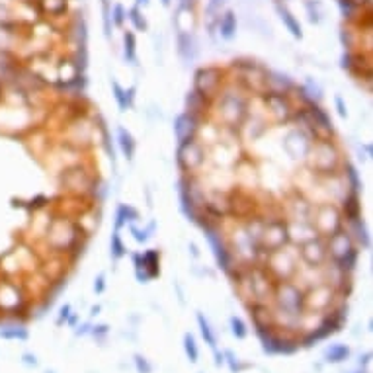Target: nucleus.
Returning <instances> with one entry per match:
<instances>
[{
	"mask_svg": "<svg viewBox=\"0 0 373 373\" xmlns=\"http://www.w3.org/2000/svg\"><path fill=\"white\" fill-rule=\"evenodd\" d=\"M131 233H133V238H135L137 242H147V238H149L147 231H141V229H137V227H133V225H131Z\"/></svg>",
	"mask_w": 373,
	"mask_h": 373,
	"instance_id": "79ce46f5",
	"label": "nucleus"
},
{
	"mask_svg": "<svg viewBox=\"0 0 373 373\" xmlns=\"http://www.w3.org/2000/svg\"><path fill=\"white\" fill-rule=\"evenodd\" d=\"M190 250H192L194 258H198V256H200V252H198V246H196V244H190Z\"/></svg>",
	"mask_w": 373,
	"mask_h": 373,
	"instance_id": "8fccbe9b",
	"label": "nucleus"
},
{
	"mask_svg": "<svg viewBox=\"0 0 373 373\" xmlns=\"http://www.w3.org/2000/svg\"><path fill=\"white\" fill-rule=\"evenodd\" d=\"M219 34L225 41H231L237 35V16L233 10H227L223 16H219Z\"/></svg>",
	"mask_w": 373,
	"mask_h": 373,
	"instance_id": "393cba45",
	"label": "nucleus"
},
{
	"mask_svg": "<svg viewBox=\"0 0 373 373\" xmlns=\"http://www.w3.org/2000/svg\"><path fill=\"white\" fill-rule=\"evenodd\" d=\"M109 20H111L117 28H121V26L125 24V20H127V12H125V8H123L121 4H115V6L109 10Z\"/></svg>",
	"mask_w": 373,
	"mask_h": 373,
	"instance_id": "f704fd0d",
	"label": "nucleus"
},
{
	"mask_svg": "<svg viewBox=\"0 0 373 373\" xmlns=\"http://www.w3.org/2000/svg\"><path fill=\"white\" fill-rule=\"evenodd\" d=\"M198 324H200V330H202V336L205 338V342L211 346V350L215 352V358H217V366L219 364H223V356L221 354H217V340H215L213 332H211V326H209V322L203 319V315L202 313H198Z\"/></svg>",
	"mask_w": 373,
	"mask_h": 373,
	"instance_id": "c85d7f7f",
	"label": "nucleus"
},
{
	"mask_svg": "<svg viewBox=\"0 0 373 373\" xmlns=\"http://www.w3.org/2000/svg\"><path fill=\"white\" fill-rule=\"evenodd\" d=\"M180 194H182V202H184V211H198V209L205 207L207 194L194 174H186L180 180Z\"/></svg>",
	"mask_w": 373,
	"mask_h": 373,
	"instance_id": "4468645a",
	"label": "nucleus"
},
{
	"mask_svg": "<svg viewBox=\"0 0 373 373\" xmlns=\"http://www.w3.org/2000/svg\"><path fill=\"white\" fill-rule=\"evenodd\" d=\"M277 12H279V18H281V22L285 24V28L291 32V35H293L295 39H301V37H303V32H301V26H299L297 18H295L285 6H281V4H277Z\"/></svg>",
	"mask_w": 373,
	"mask_h": 373,
	"instance_id": "bb28decb",
	"label": "nucleus"
},
{
	"mask_svg": "<svg viewBox=\"0 0 373 373\" xmlns=\"http://www.w3.org/2000/svg\"><path fill=\"white\" fill-rule=\"evenodd\" d=\"M213 107L217 109L219 115V123H223V127L237 131V135L240 133L248 113H250V102L244 90H240L238 86L231 84H223L221 92L217 94V98L213 100Z\"/></svg>",
	"mask_w": 373,
	"mask_h": 373,
	"instance_id": "f257e3e1",
	"label": "nucleus"
},
{
	"mask_svg": "<svg viewBox=\"0 0 373 373\" xmlns=\"http://www.w3.org/2000/svg\"><path fill=\"white\" fill-rule=\"evenodd\" d=\"M160 273V254L157 250H147L143 254V266L135 270V275L139 281H149L159 277Z\"/></svg>",
	"mask_w": 373,
	"mask_h": 373,
	"instance_id": "aec40b11",
	"label": "nucleus"
},
{
	"mask_svg": "<svg viewBox=\"0 0 373 373\" xmlns=\"http://www.w3.org/2000/svg\"><path fill=\"white\" fill-rule=\"evenodd\" d=\"M45 244L49 248V252L59 254V256H67L72 248L84 244V240L90 237L78 221L70 219V217H63V215H55L47 225L45 231Z\"/></svg>",
	"mask_w": 373,
	"mask_h": 373,
	"instance_id": "f03ea898",
	"label": "nucleus"
},
{
	"mask_svg": "<svg viewBox=\"0 0 373 373\" xmlns=\"http://www.w3.org/2000/svg\"><path fill=\"white\" fill-rule=\"evenodd\" d=\"M178 53L184 61L194 57V39L188 32H180L178 34Z\"/></svg>",
	"mask_w": 373,
	"mask_h": 373,
	"instance_id": "c756f323",
	"label": "nucleus"
},
{
	"mask_svg": "<svg viewBox=\"0 0 373 373\" xmlns=\"http://www.w3.org/2000/svg\"><path fill=\"white\" fill-rule=\"evenodd\" d=\"M315 237H319V233L311 221H289V242L291 244L299 246Z\"/></svg>",
	"mask_w": 373,
	"mask_h": 373,
	"instance_id": "6ab92c4d",
	"label": "nucleus"
},
{
	"mask_svg": "<svg viewBox=\"0 0 373 373\" xmlns=\"http://www.w3.org/2000/svg\"><path fill=\"white\" fill-rule=\"evenodd\" d=\"M231 328H233V334H235L237 338H246V334H248L246 324H244L240 319H237V317L231 319Z\"/></svg>",
	"mask_w": 373,
	"mask_h": 373,
	"instance_id": "58836bf2",
	"label": "nucleus"
},
{
	"mask_svg": "<svg viewBox=\"0 0 373 373\" xmlns=\"http://www.w3.org/2000/svg\"><path fill=\"white\" fill-rule=\"evenodd\" d=\"M127 18H129V22L133 24V28L135 30H139V32H147V20H145V16L141 14V8H139V4L137 6H133L129 12H127Z\"/></svg>",
	"mask_w": 373,
	"mask_h": 373,
	"instance_id": "473e14b6",
	"label": "nucleus"
},
{
	"mask_svg": "<svg viewBox=\"0 0 373 373\" xmlns=\"http://www.w3.org/2000/svg\"><path fill=\"white\" fill-rule=\"evenodd\" d=\"M107 328H109L107 324H100V326H96V328H94V334H106Z\"/></svg>",
	"mask_w": 373,
	"mask_h": 373,
	"instance_id": "09e8293b",
	"label": "nucleus"
},
{
	"mask_svg": "<svg viewBox=\"0 0 373 373\" xmlns=\"http://www.w3.org/2000/svg\"><path fill=\"white\" fill-rule=\"evenodd\" d=\"M273 303L281 315H285L291 320H301V317L307 313V299L305 289L295 285L293 281H277L273 287Z\"/></svg>",
	"mask_w": 373,
	"mask_h": 373,
	"instance_id": "20e7f679",
	"label": "nucleus"
},
{
	"mask_svg": "<svg viewBox=\"0 0 373 373\" xmlns=\"http://www.w3.org/2000/svg\"><path fill=\"white\" fill-rule=\"evenodd\" d=\"M39 12L49 18H61L68 12V0H37Z\"/></svg>",
	"mask_w": 373,
	"mask_h": 373,
	"instance_id": "b1692460",
	"label": "nucleus"
},
{
	"mask_svg": "<svg viewBox=\"0 0 373 373\" xmlns=\"http://www.w3.org/2000/svg\"><path fill=\"white\" fill-rule=\"evenodd\" d=\"M227 207H229V217H235V221L238 223L256 215V209H258L252 194L240 188H233L231 192H227Z\"/></svg>",
	"mask_w": 373,
	"mask_h": 373,
	"instance_id": "ddd939ff",
	"label": "nucleus"
},
{
	"mask_svg": "<svg viewBox=\"0 0 373 373\" xmlns=\"http://www.w3.org/2000/svg\"><path fill=\"white\" fill-rule=\"evenodd\" d=\"M225 2H227V0H209L207 6H205V14H207L209 18H215V20H217V18L221 16V8L225 6Z\"/></svg>",
	"mask_w": 373,
	"mask_h": 373,
	"instance_id": "4c0bfd02",
	"label": "nucleus"
},
{
	"mask_svg": "<svg viewBox=\"0 0 373 373\" xmlns=\"http://www.w3.org/2000/svg\"><path fill=\"white\" fill-rule=\"evenodd\" d=\"M211 109H213V102L211 100H207L205 96H202L194 88L188 92V96H186V111L188 113H194V115H200V117H207V113Z\"/></svg>",
	"mask_w": 373,
	"mask_h": 373,
	"instance_id": "412c9836",
	"label": "nucleus"
},
{
	"mask_svg": "<svg viewBox=\"0 0 373 373\" xmlns=\"http://www.w3.org/2000/svg\"><path fill=\"white\" fill-rule=\"evenodd\" d=\"M205 157H207V151H205L200 137L186 141V143H178L176 160H178V166L186 174H194L198 168H202L203 162H205Z\"/></svg>",
	"mask_w": 373,
	"mask_h": 373,
	"instance_id": "f8f14e48",
	"label": "nucleus"
},
{
	"mask_svg": "<svg viewBox=\"0 0 373 373\" xmlns=\"http://www.w3.org/2000/svg\"><path fill=\"white\" fill-rule=\"evenodd\" d=\"M24 360H26V364H34V366L37 364V362H35V358H32V356H28V354L24 356Z\"/></svg>",
	"mask_w": 373,
	"mask_h": 373,
	"instance_id": "3c124183",
	"label": "nucleus"
},
{
	"mask_svg": "<svg viewBox=\"0 0 373 373\" xmlns=\"http://www.w3.org/2000/svg\"><path fill=\"white\" fill-rule=\"evenodd\" d=\"M203 119L205 117H200V115H194L188 111L180 113L174 121V133H176L178 143H186V141L200 137V127L203 125Z\"/></svg>",
	"mask_w": 373,
	"mask_h": 373,
	"instance_id": "f3484780",
	"label": "nucleus"
},
{
	"mask_svg": "<svg viewBox=\"0 0 373 373\" xmlns=\"http://www.w3.org/2000/svg\"><path fill=\"white\" fill-rule=\"evenodd\" d=\"M162 4H166V6H168V4H170V0H162Z\"/></svg>",
	"mask_w": 373,
	"mask_h": 373,
	"instance_id": "864d4df0",
	"label": "nucleus"
},
{
	"mask_svg": "<svg viewBox=\"0 0 373 373\" xmlns=\"http://www.w3.org/2000/svg\"><path fill=\"white\" fill-rule=\"evenodd\" d=\"M111 90H113V98H115V102L119 106V111H127L131 107L129 100H127V90L117 80H111Z\"/></svg>",
	"mask_w": 373,
	"mask_h": 373,
	"instance_id": "7c9ffc66",
	"label": "nucleus"
},
{
	"mask_svg": "<svg viewBox=\"0 0 373 373\" xmlns=\"http://www.w3.org/2000/svg\"><path fill=\"white\" fill-rule=\"evenodd\" d=\"M223 84H225V72H223V68H219L215 65L200 67L194 72V90L200 92L202 96H205L211 102L221 92Z\"/></svg>",
	"mask_w": 373,
	"mask_h": 373,
	"instance_id": "1a4fd4ad",
	"label": "nucleus"
},
{
	"mask_svg": "<svg viewBox=\"0 0 373 373\" xmlns=\"http://www.w3.org/2000/svg\"><path fill=\"white\" fill-rule=\"evenodd\" d=\"M260 102L268 113L271 115L273 121L277 123H289L293 111H295V102L287 92H277V90H266L260 94Z\"/></svg>",
	"mask_w": 373,
	"mask_h": 373,
	"instance_id": "9d476101",
	"label": "nucleus"
},
{
	"mask_svg": "<svg viewBox=\"0 0 373 373\" xmlns=\"http://www.w3.org/2000/svg\"><path fill=\"white\" fill-rule=\"evenodd\" d=\"M287 209H289V215H291L289 221H311L315 203L311 200H307L301 192H293Z\"/></svg>",
	"mask_w": 373,
	"mask_h": 373,
	"instance_id": "a211bd4d",
	"label": "nucleus"
},
{
	"mask_svg": "<svg viewBox=\"0 0 373 373\" xmlns=\"http://www.w3.org/2000/svg\"><path fill=\"white\" fill-rule=\"evenodd\" d=\"M340 4H350V6H356V8H372L370 0H340Z\"/></svg>",
	"mask_w": 373,
	"mask_h": 373,
	"instance_id": "c03bdc74",
	"label": "nucleus"
},
{
	"mask_svg": "<svg viewBox=\"0 0 373 373\" xmlns=\"http://www.w3.org/2000/svg\"><path fill=\"white\" fill-rule=\"evenodd\" d=\"M61 184L65 190H68L74 196H88L92 198L96 194V186H98V176L92 174L90 166L82 164V162H72L70 166H67L61 174Z\"/></svg>",
	"mask_w": 373,
	"mask_h": 373,
	"instance_id": "0eeeda50",
	"label": "nucleus"
},
{
	"mask_svg": "<svg viewBox=\"0 0 373 373\" xmlns=\"http://www.w3.org/2000/svg\"><path fill=\"white\" fill-rule=\"evenodd\" d=\"M123 47H125V59L129 61V63H137V41H135V35H133V32H125L123 34Z\"/></svg>",
	"mask_w": 373,
	"mask_h": 373,
	"instance_id": "2f4dec72",
	"label": "nucleus"
},
{
	"mask_svg": "<svg viewBox=\"0 0 373 373\" xmlns=\"http://www.w3.org/2000/svg\"><path fill=\"white\" fill-rule=\"evenodd\" d=\"M135 366H137L139 373H151L153 372V368L149 366V362H147L143 356H139V354H135Z\"/></svg>",
	"mask_w": 373,
	"mask_h": 373,
	"instance_id": "a19ab883",
	"label": "nucleus"
},
{
	"mask_svg": "<svg viewBox=\"0 0 373 373\" xmlns=\"http://www.w3.org/2000/svg\"><path fill=\"white\" fill-rule=\"evenodd\" d=\"M297 254H299V260L305 264V266L311 268H319L322 266L326 260H328V250H326V240L322 237H315L303 244L297 246Z\"/></svg>",
	"mask_w": 373,
	"mask_h": 373,
	"instance_id": "2eb2a0df",
	"label": "nucleus"
},
{
	"mask_svg": "<svg viewBox=\"0 0 373 373\" xmlns=\"http://www.w3.org/2000/svg\"><path fill=\"white\" fill-rule=\"evenodd\" d=\"M293 80L281 72H268V90H277V92H289L293 88Z\"/></svg>",
	"mask_w": 373,
	"mask_h": 373,
	"instance_id": "a878e982",
	"label": "nucleus"
},
{
	"mask_svg": "<svg viewBox=\"0 0 373 373\" xmlns=\"http://www.w3.org/2000/svg\"><path fill=\"white\" fill-rule=\"evenodd\" d=\"M123 225H127V221H125V217L121 213V209L117 207V211H115V231H121Z\"/></svg>",
	"mask_w": 373,
	"mask_h": 373,
	"instance_id": "49530a36",
	"label": "nucleus"
},
{
	"mask_svg": "<svg viewBox=\"0 0 373 373\" xmlns=\"http://www.w3.org/2000/svg\"><path fill=\"white\" fill-rule=\"evenodd\" d=\"M20 68L22 65L16 63L14 55L8 51H0V82L2 84H14Z\"/></svg>",
	"mask_w": 373,
	"mask_h": 373,
	"instance_id": "5701e85b",
	"label": "nucleus"
},
{
	"mask_svg": "<svg viewBox=\"0 0 373 373\" xmlns=\"http://www.w3.org/2000/svg\"><path fill=\"white\" fill-rule=\"evenodd\" d=\"M311 223L317 229L319 237H322V238H328L330 235L344 229V217L340 213V207H336L332 203L315 205L313 215H311Z\"/></svg>",
	"mask_w": 373,
	"mask_h": 373,
	"instance_id": "6e6552de",
	"label": "nucleus"
},
{
	"mask_svg": "<svg viewBox=\"0 0 373 373\" xmlns=\"http://www.w3.org/2000/svg\"><path fill=\"white\" fill-rule=\"evenodd\" d=\"M285 244H289V221L285 217L264 219V229H262V237H260L262 250L271 252Z\"/></svg>",
	"mask_w": 373,
	"mask_h": 373,
	"instance_id": "9b49d317",
	"label": "nucleus"
},
{
	"mask_svg": "<svg viewBox=\"0 0 373 373\" xmlns=\"http://www.w3.org/2000/svg\"><path fill=\"white\" fill-rule=\"evenodd\" d=\"M151 0H137V4H143V6H147Z\"/></svg>",
	"mask_w": 373,
	"mask_h": 373,
	"instance_id": "603ef678",
	"label": "nucleus"
},
{
	"mask_svg": "<svg viewBox=\"0 0 373 373\" xmlns=\"http://www.w3.org/2000/svg\"><path fill=\"white\" fill-rule=\"evenodd\" d=\"M55 72H57V84H61V86H74L84 78L82 67H80L78 59L72 55L61 57L55 65Z\"/></svg>",
	"mask_w": 373,
	"mask_h": 373,
	"instance_id": "dca6fc26",
	"label": "nucleus"
},
{
	"mask_svg": "<svg viewBox=\"0 0 373 373\" xmlns=\"http://www.w3.org/2000/svg\"><path fill=\"white\" fill-rule=\"evenodd\" d=\"M334 104H336V107H338V113H340L342 117H346V115H348V109H346V104H344L342 96H334Z\"/></svg>",
	"mask_w": 373,
	"mask_h": 373,
	"instance_id": "a18cd8bd",
	"label": "nucleus"
},
{
	"mask_svg": "<svg viewBox=\"0 0 373 373\" xmlns=\"http://www.w3.org/2000/svg\"><path fill=\"white\" fill-rule=\"evenodd\" d=\"M305 162L319 178H340L348 168V160L344 159V155L340 153V149L332 139L313 141Z\"/></svg>",
	"mask_w": 373,
	"mask_h": 373,
	"instance_id": "7ed1b4c3",
	"label": "nucleus"
},
{
	"mask_svg": "<svg viewBox=\"0 0 373 373\" xmlns=\"http://www.w3.org/2000/svg\"><path fill=\"white\" fill-rule=\"evenodd\" d=\"M119 209L125 217V221H137L139 219V211L135 207H131V205H119Z\"/></svg>",
	"mask_w": 373,
	"mask_h": 373,
	"instance_id": "ea45409f",
	"label": "nucleus"
},
{
	"mask_svg": "<svg viewBox=\"0 0 373 373\" xmlns=\"http://www.w3.org/2000/svg\"><path fill=\"white\" fill-rule=\"evenodd\" d=\"M125 254H127V248H125V244L121 242L119 231H115V233L111 235V258L117 262V260H121Z\"/></svg>",
	"mask_w": 373,
	"mask_h": 373,
	"instance_id": "72a5a7b5",
	"label": "nucleus"
},
{
	"mask_svg": "<svg viewBox=\"0 0 373 373\" xmlns=\"http://www.w3.org/2000/svg\"><path fill=\"white\" fill-rule=\"evenodd\" d=\"M270 275L275 281H291L293 275L299 273V254L295 244H285L277 250L268 252V258L264 262Z\"/></svg>",
	"mask_w": 373,
	"mask_h": 373,
	"instance_id": "423d86ee",
	"label": "nucleus"
},
{
	"mask_svg": "<svg viewBox=\"0 0 373 373\" xmlns=\"http://www.w3.org/2000/svg\"><path fill=\"white\" fill-rule=\"evenodd\" d=\"M104 289H106V275L100 273V275L94 279V291L100 295V293H104Z\"/></svg>",
	"mask_w": 373,
	"mask_h": 373,
	"instance_id": "37998d69",
	"label": "nucleus"
},
{
	"mask_svg": "<svg viewBox=\"0 0 373 373\" xmlns=\"http://www.w3.org/2000/svg\"><path fill=\"white\" fill-rule=\"evenodd\" d=\"M117 141H119V147H121V153L127 160L133 159L135 155V141L131 137V133L125 129V127H117Z\"/></svg>",
	"mask_w": 373,
	"mask_h": 373,
	"instance_id": "cd10ccee",
	"label": "nucleus"
},
{
	"mask_svg": "<svg viewBox=\"0 0 373 373\" xmlns=\"http://www.w3.org/2000/svg\"><path fill=\"white\" fill-rule=\"evenodd\" d=\"M68 315H70V305H63V307H61V315H59V320H57V322L61 324L63 320L68 319Z\"/></svg>",
	"mask_w": 373,
	"mask_h": 373,
	"instance_id": "de8ad7c7",
	"label": "nucleus"
},
{
	"mask_svg": "<svg viewBox=\"0 0 373 373\" xmlns=\"http://www.w3.org/2000/svg\"><path fill=\"white\" fill-rule=\"evenodd\" d=\"M184 348H186V354H188L190 362L196 364V362H198V346H196V340H194L192 334H186V336H184Z\"/></svg>",
	"mask_w": 373,
	"mask_h": 373,
	"instance_id": "c9c22d12",
	"label": "nucleus"
},
{
	"mask_svg": "<svg viewBox=\"0 0 373 373\" xmlns=\"http://www.w3.org/2000/svg\"><path fill=\"white\" fill-rule=\"evenodd\" d=\"M326 240V250H328V260L338 264L340 268L354 271L358 258H360V246L354 242L350 233L346 229H340L338 233L330 235Z\"/></svg>",
	"mask_w": 373,
	"mask_h": 373,
	"instance_id": "39448f33",
	"label": "nucleus"
},
{
	"mask_svg": "<svg viewBox=\"0 0 373 373\" xmlns=\"http://www.w3.org/2000/svg\"><path fill=\"white\" fill-rule=\"evenodd\" d=\"M0 92H2V82H0Z\"/></svg>",
	"mask_w": 373,
	"mask_h": 373,
	"instance_id": "5fc2aeb1",
	"label": "nucleus"
},
{
	"mask_svg": "<svg viewBox=\"0 0 373 373\" xmlns=\"http://www.w3.org/2000/svg\"><path fill=\"white\" fill-rule=\"evenodd\" d=\"M326 356H328L330 362H342V360H346V358L350 356V350H348L346 346H332V348L326 352Z\"/></svg>",
	"mask_w": 373,
	"mask_h": 373,
	"instance_id": "e433bc0d",
	"label": "nucleus"
},
{
	"mask_svg": "<svg viewBox=\"0 0 373 373\" xmlns=\"http://www.w3.org/2000/svg\"><path fill=\"white\" fill-rule=\"evenodd\" d=\"M342 209L340 213L344 217V223H352V221H358L362 219V205H360V194L354 190V192H348L344 198H342Z\"/></svg>",
	"mask_w": 373,
	"mask_h": 373,
	"instance_id": "4be33fe9",
	"label": "nucleus"
}]
</instances>
